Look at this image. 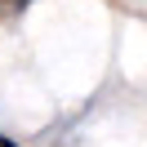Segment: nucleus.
Masks as SVG:
<instances>
[{
    "instance_id": "f257e3e1",
    "label": "nucleus",
    "mask_w": 147,
    "mask_h": 147,
    "mask_svg": "<svg viewBox=\"0 0 147 147\" xmlns=\"http://www.w3.org/2000/svg\"><path fill=\"white\" fill-rule=\"evenodd\" d=\"M31 0H0V18H13V13H22Z\"/></svg>"
},
{
    "instance_id": "f03ea898",
    "label": "nucleus",
    "mask_w": 147,
    "mask_h": 147,
    "mask_svg": "<svg viewBox=\"0 0 147 147\" xmlns=\"http://www.w3.org/2000/svg\"><path fill=\"white\" fill-rule=\"evenodd\" d=\"M0 147H13V143H9V138H5V134H0Z\"/></svg>"
}]
</instances>
